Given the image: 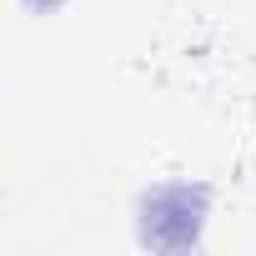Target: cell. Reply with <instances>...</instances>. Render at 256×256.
Masks as SVG:
<instances>
[{
  "label": "cell",
  "instance_id": "cell-1",
  "mask_svg": "<svg viewBox=\"0 0 256 256\" xmlns=\"http://www.w3.org/2000/svg\"><path fill=\"white\" fill-rule=\"evenodd\" d=\"M201 221H206V191L201 186H186V181H171V186H156L141 206V241L161 246L166 226L171 231V246H191L201 236Z\"/></svg>",
  "mask_w": 256,
  "mask_h": 256
},
{
  "label": "cell",
  "instance_id": "cell-2",
  "mask_svg": "<svg viewBox=\"0 0 256 256\" xmlns=\"http://www.w3.org/2000/svg\"><path fill=\"white\" fill-rule=\"evenodd\" d=\"M20 6H26V10H36V16H46V10H60L66 0H20Z\"/></svg>",
  "mask_w": 256,
  "mask_h": 256
}]
</instances>
